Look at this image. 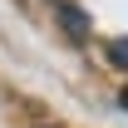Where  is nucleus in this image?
<instances>
[{"mask_svg":"<svg viewBox=\"0 0 128 128\" xmlns=\"http://www.w3.org/2000/svg\"><path fill=\"white\" fill-rule=\"evenodd\" d=\"M59 25H64V34H69V40H89V20H84V10L79 5H69V0H59Z\"/></svg>","mask_w":128,"mask_h":128,"instance_id":"obj_1","label":"nucleus"},{"mask_svg":"<svg viewBox=\"0 0 128 128\" xmlns=\"http://www.w3.org/2000/svg\"><path fill=\"white\" fill-rule=\"evenodd\" d=\"M108 64H113V69H128V34L108 40Z\"/></svg>","mask_w":128,"mask_h":128,"instance_id":"obj_2","label":"nucleus"},{"mask_svg":"<svg viewBox=\"0 0 128 128\" xmlns=\"http://www.w3.org/2000/svg\"><path fill=\"white\" fill-rule=\"evenodd\" d=\"M118 104H123V108H128V89H123V94H118Z\"/></svg>","mask_w":128,"mask_h":128,"instance_id":"obj_3","label":"nucleus"}]
</instances>
